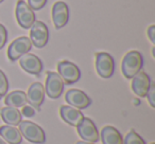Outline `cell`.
Listing matches in <instances>:
<instances>
[{
	"label": "cell",
	"instance_id": "cell-7",
	"mask_svg": "<svg viewBox=\"0 0 155 144\" xmlns=\"http://www.w3.org/2000/svg\"><path fill=\"white\" fill-rule=\"evenodd\" d=\"M31 48H32V43H31L30 38L26 36L19 37L10 45L9 49H8V57L12 62H15V60L19 59L22 55L28 53Z\"/></svg>",
	"mask_w": 155,
	"mask_h": 144
},
{
	"label": "cell",
	"instance_id": "cell-14",
	"mask_svg": "<svg viewBox=\"0 0 155 144\" xmlns=\"http://www.w3.org/2000/svg\"><path fill=\"white\" fill-rule=\"evenodd\" d=\"M150 85L151 80L148 74L143 71H139L132 81V90L136 95L140 98H144L148 93Z\"/></svg>",
	"mask_w": 155,
	"mask_h": 144
},
{
	"label": "cell",
	"instance_id": "cell-8",
	"mask_svg": "<svg viewBox=\"0 0 155 144\" xmlns=\"http://www.w3.org/2000/svg\"><path fill=\"white\" fill-rule=\"evenodd\" d=\"M78 133L84 140L85 142L96 143L99 141L100 133H98V129L96 124L88 118H83L81 123L77 126Z\"/></svg>",
	"mask_w": 155,
	"mask_h": 144
},
{
	"label": "cell",
	"instance_id": "cell-19",
	"mask_svg": "<svg viewBox=\"0 0 155 144\" xmlns=\"http://www.w3.org/2000/svg\"><path fill=\"white\" fill-rule=\"evenodd\" d=\"M5 103L7 106L10 107L19 108L27 104V95L24 91L15 90L12 91L10 94H8L5 99Z\"/></svg>",
	"mask_w": 155,
	"mask_h": 144
},
{
	"label": "cell",
	"instance_id": "cell-1",
	"mask_svg": "<svg viewBox=\"0 0 155 144\" xmlns=\"http://www.w3.org/2000/svg\"><path fill=\"white\" fill-rule=\"evenodd\" d=\"M143 65V58L140 52L130 51L124 55L121 64V70L124 78H133L141 70Z\"/></svg>",
	"mask_w": 155,
	"mask_h": 144
},
{
	"label": "cell",
	"instance_id": "cell-4",
	"mask_svg": "<svg viewBox=\"0 0 155 144\" xmlns=\"http://www.w3.org/2000/svg\"><path fill=\"white\" fill-rule=\"evenodd\" d=\"M63 90H64V81L60 76L58 73L48 71L47 78H46L45 91L46 94L50 99H58L62 95Z\"/></svg>",
	"mask_w": 155,
	"mask_h": 144
},
{
	"label": "cell",
	"instance_id": "cell-22",
	"mask_svg": "<svg viewBox=\"0 0 155 144\" xmlns=\"http://www.w3.org/2000/svg\"><path fill=\"white\" fill-rule=\"evenodd\" d=\"M46 3H47V0H28V5L35 11L41 10Z\"/></svg>",
	"mask_w": 155,
	"mask_h": 144
},
{
	"label": "cell",
	"instance_id": "cell-27",
	"mask_svg": "<svg viewBox=\"0 0 155 144\" xmlns=\"http://www.w3.org/2000/svg\"><path fill=\"white\" fill-rule=\"evenodd\" d=\"M75 144H95V143H91V142H85V141H79Z\"/></svg>",
	"mask_w": 155,
	"mask_h": 144
},
{
	"label": "cell",
	"instance_id": "cell-25",
	"mask_svg": "<svg viewBox=\"0 0 155 144\" xmlns=\"http://www.w3.org/2000/svg\"><path fill=\"white\" fill-rule=\"evenodd\" d=\"M21 116H25L27 118H32L35 116V110L32 106H22V110H21Z\"/></svg>",
	"mask_w": 155,
	"mask_h": 144
},
{
	"label": "cell",
	"instance_id": "cell-3",
	"mask_svg": "<svg viewBox=\"0 0 155 144\" xmlns=\"http://www.w3.org/2000/svg\"><path fill=\"white\" fill-rule=\"evenodd\" d=\"M96 69L102 78H110L114 74L115 62L110 54L106 52H99L96 54Z\"/></svg>",
	"mask_w": 155,
	"mask_h": 144
},
{
	"label": "cell",
	"instance_id": "cell-17",
	"mask_svg": "<svg viewBox=\"0 0 155 144\" xmlns=\"http://www.w3.org/2000/svg\"><path fill=\"white\" fill-rule=\"evenodd\" d=\"M0 137L10 144H20L22 142V136L19 129L10 125L0 127Z\"/></svg>",
	"mask_w": 155,
	"mask_h": 144
},
{
	"label": "cell",
	"instance_id": "cell-21",
	"mask_svg": "<svg viewBox=\"0 0 155 144\" xmlns=\"http://www.w3.org/2000/svg\"><path fill=\"white\" fill-rule=\"evenodd\" d=\"M8 90H9V82L5 76V72L2 70H0V99L5 97L7 94Z\"/></svg>",
	"mask_w": 155,
	"mask_h": 144
},
{
	"label": "cell",
	"instance_id": "cell-13",
	"mask_svg": "<svg viewBox=\"0 0 155 144\" xmlns=\"http://www.w3.org/2000/svg\"><path fill=\"white\" fill-rule=\"evenodd\" d=\"M19 64L26 72L33 75H39L43 71V62L36 55L27 53L19 58Z\"/></svg>",
	"mask_w": 155,
	"mask_h": 144
},
{
	"label": "cell",
	"instance_id": "cell-6",
	"mask_svg": "<svg viewBox=\"0 0 155 144\" xmlns=\"http://www.w3.org/2000/svg\"><path fill=\"white\" fill-rule=\"evenodd\" d=\"M16 18L21 28L30 29L35 21V14L33 10L24 0H18L16 5Z\"/></svg>",
	"mask_w": 155,
	"mask_h": 144
},
{
	"label": "cell",
	"instance_id": "cell-20",
	"mask_svg": "<svg viewBox=\"0 0 155 144\" xmlns=\"http://www.w3.org/2000/svg\"><path fill=\"white\" fill-rule=\"evenodd\" d=\"M123 144H147V143L135 130L132 129V130H130L127 133L124 141H123Z\"/></svg>",
	"mask_w": 155,
	"mask_h": 144
},
{
	"label": "cell",
	"instance_id": "cell-28",
	"mask_svg": "<svg viewBox=\"0 0 155 144\" xmlns=\"http://www.w3.org/2000/svg\"><path fill=\"white\" fill-rule=\"evenodd\" d=\"M0 144H7V142H5L1 137H0Z\"/></svg>",
	"mask_w": 155,
	"mask_h": 144
},
{
	"label": "cell",
	"instance_id": "cell-15",
	"mask_svg": "<svg viewBox=\"0 0 155 144\" xmlns=\"http://www.w3.org/2000/svg\"><path fill=\"white\" fill-rule=\"evenodd\" d=\"M60 114L67 124L75 127L80 124L84 118L82 112L72 106H62L60 108Z\"/></svg>",
	"mask_w": 155,
	"mask_h": 144
},
{
	"label": "cell",
	"instance_id": "cell-24",
	"mask_svg": "<svg viewBox=\"0 0 155 144\" xmlns=\"http://www.w3.org/2000/svg\"><path fill=\"white\" fill-rule=\"evenodd\" d=\"M8 39V32L7 29L5 28V26L0 24V50L5 47V43H7Z\"/></svg>",
	"mask_w": 155,
	"mask_h": 144
},
{
	"label": "cell",
	"instance_id": "cell-2",
	"mask_svg": "<svg viewBox=\"0 0 155 144\" xmlns=\"http://www.w3.org/2000/svg\"><path fill=\"white\" fill-rule=\"evenodd\" d=\"M19 131L22 137L34 144H43L46 142V135L39 125L31 121H21L19 123Z\"/></svg>",
	"mask_w": 155,
	"mask_h": 144
},
{
	"label": "cell",
	"instance_id": "cell-5",
	"mask_svg": "<svg viewBox=\"0 0 155 144\" xmlns=\"http://www.w3.org/2000/svg\"><path fill=\"white\" fill-rule=\"evenodd\" d=\"M58 71L62 80L66 84H74L81 78L80 69L77 65L68 60H63L58 64Z\"/></svg>",
	"mask_w": 155,
	"mask_h": 144
},
{
	"label": "cell",
	"instance_id": "cell-30",
	"mask_svg": "<svg viewBox=\"0 0 155 144\" xmlns=\"http://www.w3.org/2000/svg\"><path fill=\"white\" fill-rule=\"evenodd\" d=\"M151 144H155V143H151Z\"/></svg>",
	"mask_w": 155,
	"mask_h": 144
},
{
	"label": "cell",
	"instance_id": "cell-12",
	"mask_svg": "<svg viewBox=\"0 0 155 144\" xmlns=\"http://www.w3.org/2000/svg\"><path fill=\"white\" fill-rule=\"evenodd\" d=\"M26 95L27 102L30 104V106L39 110L41 106L44 103V100H45V88H44L43 84L38 82L33 83L29 87L28 93H26Z\"/></svg>",
	"mask_w": 155,
	"mask_h": 144
},
{
	"label": "cell",
	"instance_id": "cell-9",
	"mask_svg": "<svg viewBox=\"0 0 155 144\" xmlns=\"http://www.w3.org/2000/svg\"><path fill=\"white\" fill-rule=\"evenodd\" d=\"M30 40L36 48H44L48 43L49 31L43 21H34L31 26Z\"/></svg>",
	"mask_w": 155,
	"mask_h": 144
},
{
	"label": "cell",
	"instance_id": "cell-18",
	"mask_svg": "<svg viewBox=\"0 0 155 144\" xmlns=\"http://www.w3.org/2000/svg\"><path fill=\"white\" fill-rule=\"evenodd\" d=\"M100 138L103 144H123L121 133L113 126H105L101 130Z\"/></svg>",
	"mask_w": 155,
	"mask_h": 144
},
{
	"label": "cell",
	"instance_id": "cell-10",
	"mask_svg": "<svg viewBox=\"0 0 155 144\" xmlns=\"http://www.w3.org/2000/svg\"><path fill=\"white\" fill-rule=\"evenodd\" d=\"M66 102L77 109H85L91 104V100L85 92L79 89H70L65 94Z\"/></svg>",
	"mask_w": 155,
	"mask_h": 144
},
{
	"label": "cell",
	"instance_id": "cell-16",
	"mask_svg": "<svg viewBox=\"0 0 155 144\" xmlns=\"http://www.w3.org/2000/svg\"><path fill=\"white\" fill-rule=\"evenodd\" d=\"M0 116H1L3 122L10 126H16L22 121L21 112L19 111L18 108L15 107L7 106V107L2 108L0 110Z\"/></svg>",
	"mask_w": 155,
	"mask_h": 144
},
{
	"label": "cell",
	"instance_id": "cell-29",
	"mask_svg": "<svg viewBox=\"0 0 155 144\" xmlns=\"http://www.w3.org/2000/svg\"><path fill=\"white\" fill-rule=\"evenodd\" d=\"M2 1H3V0H0V3H1V2H2Z\"/></svg>",
	"mask_w": 155,
	"mask_h": 144
},
{
	"label": "cell",
	"instance_id": "cell-23",
	"mask_svg": "<svg viewBox=\"0 0 155 144\" xmlns=\"http://www.w3.org/2000/svg\"><path fill=\"white\" fill-rule=\"evenodd\" d=\"M148 98V101L150 103L151 107L154 108L155 107V84L154 83H151L150 85V88L148 90V93L146 95Z\"/></svg>",
	"mask_w": 155,
	"mask_h": 144
},
{
	"label": "cell",
	"instance_id": "cell-26",
	"mask_svg": "<svg viewBox=\"0 0 155 144\" xmlns=\"http://www.w3.org/2000/svg\"><path fill=\"white\" fill-rule=\"evenodd\" d=\"M148 37L150 38L151 43H155V26H150L148 29Z\"/></svg>",
	"mask_w": 155,
	"mask_h": 144
},
{
	"label": "cell",
	"instance_id": "cell-11",
	"mask_svg": "<svg viewBox=\"0 0 155 144\" xmlns=\"http://www.w3.org/2000/svg\"><path fill=\"white\" fill-rule=\"evenodd\" d=\"M52 20L56 29H62L69 20V9L64 1H56L52 7Z\"/></svg>",
	"mask_w": 155,
	"mask_h": 144
}]
</instances>
